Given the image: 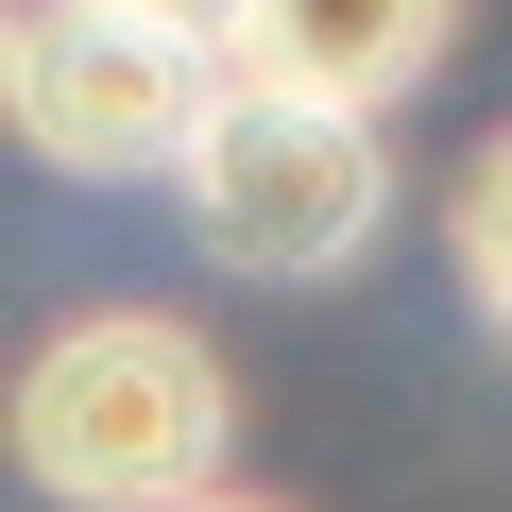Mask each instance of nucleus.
Masks as SVG:
<instances>
[{
  "instance_id": "f257e3e1",
  "label": "nucleus",
  "mask_w": 512,
  "mask_h": 512,
  "mask_svg": "<svg viewBox=\"0 0 512 512\" xmlns=\"http://www.w3.org/2000/svg\"><path fill=\"white\" fill-rule=\"evenodd\" d=\"M239 461V376L188 308H69L18 359V478L52 512H188Z\"/></svg>"
},
{
  "instance_id": "20e7f679",
  "label": "nucleus",
  "mask_w": 512,
  "mask_h": 512,
  "mask_svg": "<svg viewBox=\"0 0 512 512\" xmlns=\"http://www.w3.org/2000/svg\"><path fill=\"white\" fill-rule=\"evenodd\" d=\"M461 52V0H239V86H291L342 120H393Z\"/></svg>"
},
{
  "instance_id": "39448f33",
  "label": "nucleus",
  "mask_w": 512,
  "mask_h": 512,
  "mask_svg": "<svg viewBox=\"0 0 512 512\" xmlns=\"http://www.w3.org/2000/svg\"><path fill=\"white\" fill-rule=\"evenodd\" d=\"M444 274H461L478 342L512 359V137H478V154H461V188H444Z\"/></svg>"
},
{
  "instance_id": "423d86ee",
  "label": "nucleus",
  "mask_w": 512,
  "mask_h": 512,
  "mask_svg": "<svg viewBox=\"0 0 512 512\" xmlns=\"http://www.w3.org/2000/svg\"><path fill=\"white\" fill-rule=\"evenodd\" d=\"M137 18H188V35H222V52H239V0H137Z\"/></svg>"
},
{
  "instance_id": "7ed1b4c3",
  "label": "nucleus",
  "mask_w": 512,
  "mask_h": 512,
  "mask_svg": "<svg viewBox=\"0 0 512 512\" xmlns=\"http://www.w3.org/2000/svg\"><path fill=\"white\" fill-rule=\"evenodd\" d=\"M171 205L205 222L222 274L325 291V274H359L376 222H393V137L342 120V103H291V86H239V103L205 120V154L171 171Z\"/></svg>"
},
{
  "instance_id": "f03ea898",
  "label": "nucleus",
  "mask_w": 512,
  "mask_h": 512,
  "mask_svg": "<svg viewBox=\"0 0 512 512\" xmlns=\"http://www.w3.org/2000/svg\"><path fill=\"white\" fill-rule=\"evenodd\" d=\"M222 103H239V52L188 18H137V0H18V35H0V120L69 188H171Z\"/></svg>"
},
{
  "instance_id": "0eeeda50",
  "label": "nucleus",
  "mask_w": 512,
  "mask_h": 512,
  "mask_svg": "<svg viewBox=\"0 0 512 512\" xmlns=\"http://www.w3.org/2000/svg\"><path fill=\"white\" fill-rule=\"evenodd\" d=\"M188 512H274V495H188Z\"/></svg>"
}]
</instances>
